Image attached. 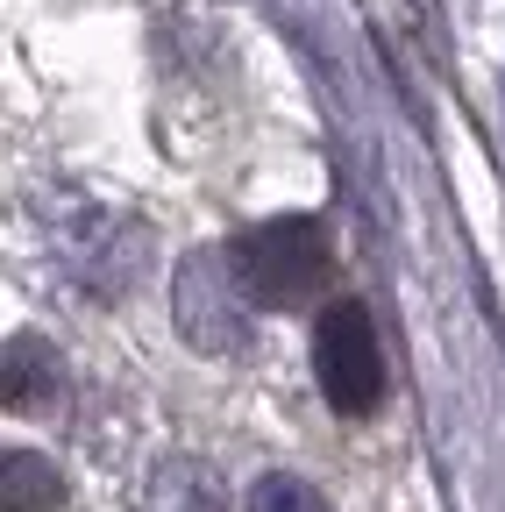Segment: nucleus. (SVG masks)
Listing matches in <instances>:
<instances>
[{
	"label": "nucleus",
	"mask_w": 505,
	"mask_h": 512,
	"mask_svg": "<svg viewBox=\"0 0 505 512\" xmlns=\"http://www.w3.org/2000/svg\"><path fill=\"white\" fill-rule=\"evenodd\" d=\"M228 271L249 306H306L335 278V242L313 214H278L228 242Z\"/></svg>",
	"instance_id": "1"
},
{
	"label": "nucleus",
	"mask_w": 505,
	"mask_h": 512,
	"mask_svg": "<svg viewBox=\"0 0 505 512\" xmlns=\"http://www.w3.org/2000/svg\"><path fill=\"white\" fill-rule=\"evenodd\" d=\"M313 377L342 420H363L385 399V349H377V320L363 299H335L313 328Z\"/></svg>",
	"instance_id": "2"
},
{
	"label": "nucleus",
	"mask_w": 505,
	"mask_h": 512,
	"mask_svg": "<svg viewBox=\"0 0 505 512\" xmlns=\"http://www.w3.org/2000/svg\"><path fill=\"white\" fill-rule=\"evenodd\" d=\"M242 285H235V271H228V256H214V249H200V256H185L178 264V278H171V313H178V328H185V342L193 349H207V356H228V349H242Z\"/></svg>",
	"instance_id": "3"
},
{
	"label": "nucleus",
	"mask_w": 505,
	"mask_h": 512,
	"mask_svg": "<svg viewBox=\"0 0 505 512\" xmlns=\"http://www.w3.org/2000/svg\"><path fill=\"white\" fill-rule=\"evenodd\" d=\"M57 399H65V370H57V356H50L36 335H15L8 356H0V406L22 413V420H36V413H50Z\"/></svg>",
	"instance_id": "4"
},
{
	"label": "nucleus",
	"mask_w": 505,
	"mask_h": 512,
	"mask_svg": "<svg viewBox=\"0 0 505 512\" xmlns=\"http://www.w3.org/2000/svg\"><path fill=\"white\" fill-rule=\"evenodd\" d=\"M0 505L8 512H65V477H57V463L29 456V448H8V456H0Z\"/></svg>",
	"instance_id": "5"
},
{
	"label": "nucleus",
	"mask_w": 505,
	"mask_h": 512,
	"mask_svg": "<svg viewBox=\"0 0 505 512\" xmlns=\"http://www.w3.org/2000/svg\"><path fill=\"white\" fill-rule=\"evenodd\" d=\"M150 512H228V498H221V484H214L207 463L171 456V463H157V477H150Z\"/></svg>",
	"instance_id": "6"
},
{
	"label": "nucleus",
	"mask_w": 505,
	"mask_h": 512,
	"mask_svg": "<svg viewBox=\"0 0 505 512\" xmlns=\"http://www.w3.org/2000/svg\"><path fill=\"white\" fill-rule=\"evenodd\" d=\"M242 512H335V505H328L321 491H313L306 477H285V470H271V477H257V484H249Z\"/></svg>",
	"instance_id": "7"
}]
</instances>
